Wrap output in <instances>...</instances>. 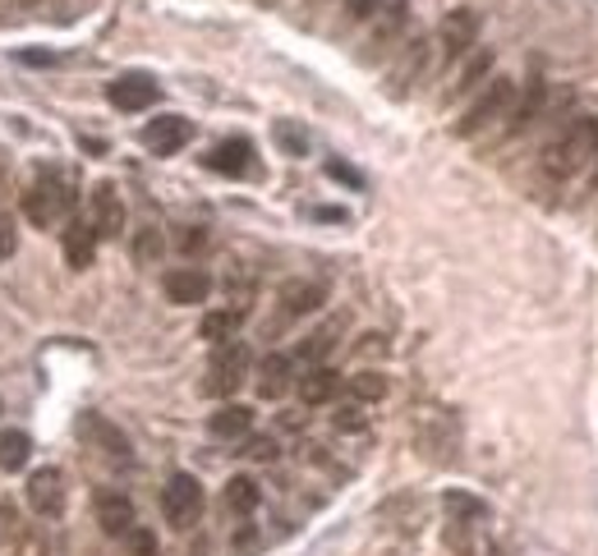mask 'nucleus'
<instances>
[{
	"mask_svg": "<svg viewBox=\"0 0 598 556\" xmlns=\"http://www.w3.org/2000/svg\"><path fill=\"white\" fill-rule=\"evenodd\" d=\"M598 157V120H571L567 133L544 152V170L552 180H571Z\"/></svg>",
	"mask_w": 598,
	"mask_h": 556,
	"instance_id": "1",
	"label": "nucleus"
},
{
	"mask_svg": "<svg viewBox=\"0 0 598 556\" xmlns=\"http://www.w3.org/2000/svg\"><path fill=\"white\" fill-rule=\"evenodd\" d=\"M511 102H516V83L511 79H493L479 88V98L466 106V115L456 120V133L460 139H474V133H484L493 120H507V111H511Z\"/></svg>",
	"mask_w": 598,
	"mask_h": 556,
	"instance_id": "2",
	"label": "nucleus"
},
{
	"mask_svg": "<svg viewBox=\"0 0 598 556\" xmlns=\"http://www.w3.org/2000/svg\"><path fill=\"white\" fill-rule=\"evenodd\" d=\"M24 212H28L33 225H42V230L69 221V212H74V194H69V184H65L61 176H37L33 189L24 194Z\"/></svg>",
	"mask_w": 598,
	"mask_h": 556,
	"instance_id": "3",
	"label": "nucleus"
},
{
	"mask_svg": "<svg viewBox=\"0 0 598 556\" xmlns=\"http://www.w3.org/2000/svg\"><path fill=\"white\" fill-rule=\"evenodd\" d=\"M249 373V350L244 340H226L212 350V363H207V377H203V396H236L240 382Z\"/></svg>",
	"mask_w": 598,
	"mask_h": 556,
	"instance_id": "4",
	"label": "nucleus"
},
{
	"mask_svg": "<svg viewBox=\"0 0 598 556\" xmlns=\"http://www.w3.org/2000/svg\"><path fill=\"white\" fill-rule=\"evenodd\" d=\"M162 515L176 529H189L203 515V483L194 474H176L170 483L162 488Z\"/></svg>",
	"mask_w": 598,
	"mask_h": 556,
	"instance_id": "5",
	"label": "nucleus"
},
{
	"mask_svg": "<svg viewBox=\"0 0 598 556\" xmlns=\"http://www.w3.org/2000/svg\"><path fill=\"white\" fill-rule=\"evenodd\" d=\"M189 139H194V125L185 115H157V120L143 125V147L152 157H176Z\"/></svg>",
	"mask_w": 598,
	"mask_h": 556,
	"instance_id": "6",
	"label": "nucleus"
},
{
	"mask_svg": "<svg viewBox=\"0 0 598 556\" xmlns=\"http://www.w3.org/2000/svg\"><path fill=\"white\" fill-rule=\"evenodd\" d=\"M98 230H92V221L84 217H69L65 230H61V244H65V262L74 267V272H88L92 258H98Z\"/></svg>",
	"mask_w": 598,
	"mask_h": 556,
	"instance_id": "7",
	"label": "nucleus"
},
{
	"mask_svg": "<svg viewBox=\"0 0 598 556\" xmlns=\"http://www.w3.org/2000/svg\"><path fill=\"white\" fill-rule=\"evenodd\" d=\"M92 230H98L102 240L125 235V203H120V189L115 184L92 189Z\"/></svg>",
	"mask_w": 598,
	"mask_h": 556,
	"instance_id": "8",
	"label": "nucleus"
},
{
	"mask_svg": "<svg viewBox=\"0 0 598 556\" xmlns=\"http://www.w3.org/2000/svg\"><path fill=\"white\" fill-rule=\"evenodd\" d=\"M106 98L115 111H148L157 102V83H152L148 74H120V79L106 88Z\"/></svg>",
	"mask_w": 598,
	"mask_h": 556,
	"instance_id": "9",
	"label": "nucleus"
},
{
	"mask_svg": "<svg viewBox=\"0 0 598 556\" xmlns=\"http://www.w3.org/2000/svg\"><path fill=\"white\" fill-rule=\"evenodd\" d=\"M207 170H217V176H230V180H240L254 170V143L249 139H226L207 152Z\"/></svg>",
	"mask_w": 598,
	"mask_h": 556,
	"instance_id": "10",
	"label": "nucleus"
},
{
	"mask_svg": "<svg viewBox=\"0 0 598 556\" xmlns=\"http://www.w3.org/2000/svg\"><path fill=\"white\" fill-rule=\"evenodd\" d=\"M28 502L37 515H61L65 506V474L61 469H37L28 478Z\"/></svg>",
	"mask_w": 598,
	"mask_h": 556,
	"instance_id": "11",
	"label": "nucleus"
},
{
	"mask_svg": "<svg viewBox=\"0 0 598 556\" xmlns=\"http://www.w3.org/2000/svg\"><path fill=\"white\" fill-rule=\"evenodd\" d=\"M474 37H479V14L474 10H456V14L442 18V55H447V61L466 55L474 47Z\"/></svg>",
	"mask_w": 598,
	"mask_h": 556,
	"instance_id": "12",
	"label": "nucleus"
},
{
	"mask_svg": "<svg viewBox=\"0 0 598 556\" xmlns=\"http://www.w3.org/2000/svg\"><path fill=\"white\" fill-rule=\"evenodd\" d=\"M212 295V276L199 272V267H176L166 272V299L170 303H203Z\"/></svg>",
	"mask_w": 598,
	"mask_h": 556,
	"instance_id": "13",
	"label": "nucleus"
},
{
	"mask_svg": "<svg viewBox=\"0 0 598 556\" xmlns=\"http://www.w3.org/2000/svg\"><path fill=\"white\" fill-rule=\"evenodd\" d=\"M98 525L111 539H129L133 533V502L125 492H102L98 496Z\"/></svg>",
	"mask_w": 598,
	"mask_h": 556,
	"instance_id": "14",
	"label": "nucleus"
},
{
	"mask_svg": "<svg viewBox=\"0 0 598 556\" xmlns=\"http://www.w3.org/2000/svg\"><path fill=\"white\" fill-rule=\"evenodd\" d=\"M336 391H341V373L327 368V363H314V368L300 377V400H304V405H327Z\"/></svg>",
	"mask_w": 598,
	"mask_h": 556,
	"instance_id": "15",
	"label": "nucleus"
},
{
	"mask_svg": "<svg viewBox=\"0 0 598 556\" xmlns=\"http://www.w3.org/2000/svg\"><path fill=\"white\" fill-rule=\"evenodd\" d=\"M207 432H212V437H221V442L249 437V432H254V410H249V405H221L217 414L207 418Z\"/></svg>",
	"mask_w": 598,
	"mask_h": 556,
	"instance_id": "16",
	"label": "nucleus"
},
{
	"mask_svg": "<svg viewBox=\"0 0 598 556\" xmlns=\"http://www.w3.org/2000/svg\"><path fill=\"white\" fill-rule=\"evenodd\" d=\"M291 377H295L291 354H267L263 368H258V391H263L267 400H277V396L291 391Z\"/></svg>",
	"mask_w": 598,
	"mask_h": 556,
	"instance_id": "17",
	"label": "nucleus"
},
{
	"mask_svg": "<svg viewBox=\"0 0 598 556\" xmlns=\"http://www.w3.org/2000/svg\"><path fill=\"white\" fill-rule=\"evenodd\" d=\"M544 98H548V83L544 79H530L525 88V98H520V106L511 111V125H507V139H516V133H525L534 120H538V111H544Z\"/></svg>",
	"mask_w": 598,
	"mask_h": 556,
	"instance_id": "18",
	"label": "nucleus"
},
{
	"mask_svg": "<svg viewBox=\"0 0 598 556\" xmlns=\"http://www.w3.org/2000/svg\"><path fill=\"white\" fill-rule=\"evenodd\" d=\"M322 299H327V290L318 281H291L281 290V309L291 313V318H300V313H314V309H322Z\"/></svg>",
	"mask_w": 598,
	"mask_h": 556,
	"instance_id": "19",
	"label": "nucleus"
},
{
	"mask_svg": "<svg viewBox=\"0 0 598 556\" xmlns=\"http://www.w3.org/2000/svg\"><path fill=\"white\" fill-rule=\"evenodd\" d=\"M79 432L88 437V442H98L106 455H115V460H129V442H125V432H115L106 418H98V414H88V418H79Z\"/></svg>",
	"mask_w": 598,
	"mask_h": 556,
	"instance_id": "20",
	"label": "nucleus"
},
{
	"mask_svg": "<svg viewBox=\"0 0 598 556\" xmlns=\"http://www.w3.org/2000/svg\"><path fill=\"white\" fill-rule=\"evenodd\" d=\"M240 322H244V309H212L203 322H199V336L212 340V345H226L240 336Z\"/></svg>",
	"mask_w": 598,
	"mask_h": 556,
	"instance_id": "21",
	"label": "nucleus"
},
{
	"mask_svg": "<svg viewBox=\"0 0 598 556\" xmlns=\"http://www.w3.org/2000/svg\"><path fill=\"white\" fill-rule=\"evenodd\" d=\"M258 502H263V492H258V483H254L249 474H236V478L226 483V506L236 510V515H254Z\"/></svg>",
	"mask_w": 598,
	"mask_h": 556,
	"instance_id": "22",
	"label": "nucleus"
},
{
	"mask_svg": "<svg viewBox=\"0 0 598 556\" xmlns=\"http://www.w3.org/2000/svg\"><path fill=\"white\" fill-rule=\"evenodd\" d=\"M33 455L28 432H0V469H24Z\"/></svg>",
	"mask_w": 598,
	"mask_h": 556,
	"instance_id": "23",
	"label": "nucleus"
},
{
	"mask_svg": "<svg viewBox=\"0 0 598 556\" xmlns=\"http://www.w3.org/2000/svg\"><path fill=\"white\" fill-rule=\"evenodd\" d=\"M493 79V51H474V61L466 65V74H460V83H456V92H474L479 83H488ZM451 92V98H456Z\"/></svg>",
	"mask_w": 598,
	"mask_h": 556,
	"instance_id": "24",
	"label": "nucleus"
},
{
	"mask_svg": "<svg viewBox=\"0 0 598 556\" xmlns=\"http://www.w3.org/2000/svg\"><path fill=\"white\" fill-rule=\"evenodd\" d=\"M351 391H355V400H382V396H387V377H382V373H359V377H351Z\"/></svg>",
	"mask_w": 598,
	"mask_h": 556,
	"instance_id": "25",
	"label": "nucleus"
},
{
	"mask_svg": "<svg viewBox=\"0 0 598 556\" xmlns=\"http://www.w3.org/2000/svg\"><path fill=\"white\" fill-rule=\"evenodd\" d=\"M133 258L139 262H157L162 258V230H139V240H133Z\"/></svg>",
	"mask_w": 598,
	"mask_h": 556,
	"instance_id": "26",
	"label": "nucleus"
},
{
	"mask_svg": "<svg viewBox=\"0 0 598 556\" xmlns=\"http://www.w3.org/2000/svg\"><path fill=\"white\" fill-rule=\"evenodd\" d=\"M332 336H336V327H322V332H314V336H308V340L300 345V359L318 363V359H322V354H327V350H332V345H336Z\"/></svg>",
	"mask_w": 598,
	"mask_h": 556,
	"instance_id": "27",
	"label": "nucleus"
},
{
	"mask_svg": "<svg viewBox=\"0 0 598 556\" xmlns=\"http://www.w3.org/2000/svg\"><path fill=\"white\" fill-rule=\"evenodd\" d=\"M125 543H129L125 556H157V543H152V533H148V529H133Z\"/></svg>",
	"mask_w": 598,
	"mask_h": 556,
	"instance_id": "28",
	"label": "nucleus"
},
{
	"mask_svg": "<svg viewBox=\"0 0 598 556\" xmlns=\"http://www.w3.org/2000/svg\"><path fill=\"white\" fill-rule=\"evenodd\" d=\"M18 248V230H14V217H0V262L14 258Z\"/></svg>",
	"mask_w": 598,
	"mask_h": 556,
	"instance_id": "29",
	"label": "nucleus"
},
{
	"mask_svg": "<svg viewBox=\"0 0 598 556\" xmlns=\"http://www.w3.org/2000/svg\"><path fill=\"white\" fill-rule=\"evenodd\" d=\"M336 428H341V432H345V428H351V432L364 428V410H359V405H345V410L336 414Z\"/></svg>",
	"mask_w": 598,
	"mask_h": 556,
	"instance_id": "30",
	"label": "nucleus"
},
{
	"mask_svg": "<svg viewBox=\"0 0 598 556\" xmlns=\"http://www.w3.org/2000/svg\"><path fill=\"white\" fill-rule=\"evenodd\" d=\"M244 455H254V460H272V455H277V442H272V437H254Z\"/></svg>",
	"mask_w": 598,
	"mask_h": 556,
	"instance_id": "31",
	"label": "nucleus"
},
{
	"mask_svg": "<svg viewBox=\"0 0 598 556\" xmlns=\"http://www.w3.org/2000/svg\"><path fill=\"white\" fill-rule=\"evenodd\" d=\"M382 0H351V18H373Z\"/></svg>",
	"mask_w": 598,
	"mask_h": 556,
	"instance_id": "32",
	"label": "nucleus"
},
{
	"mask_svg": "<svg viewBox=\"0 0 598 556\" xmlns=\"http://www.w3.org/2000/svg\"><path fill=\"white\" fill-rule=\"evenodd\" d=\"M327 170H332V176H336V180H345V184H359V176H355V170H351V166H341V161H332V166H327Z\"/></svg>",
	"mask_w": 598,
	"mask_h": 556,
	"instance_id": "33",
	"label": "nucleus"
}]
</instances>
